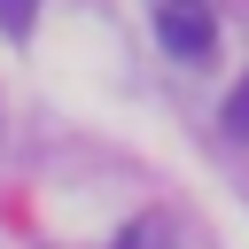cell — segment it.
I'll use <instances>...</instances> for the list:
<instances>
[{"mask_svg": "<svg viewBox=\"0 0 249 249\" xmlns=\"http://www.w3.org/2000/svg\"><path fill=\"white\" fill-rule=\"evenodd\" d=\"M156 39L179 54V62H202L218 47V16L202 0H156Z\"/></svg>", "mask_w": 249, "mask_h": 249, "instance_id": "obj_1", "label": "cell"}, {"mask_svg": "<svg viewBox=\"0 0 249 249\" xmlns=\"http://www.w3.org/2000/svg\"><path fill=\"white\" fill-rule=\"evenodd\" d=\"M226 132H233V140H249V78H241V86H233V101H226Z\"/></svg>", "mask_w": 249, "mask_h": 249, "instance_id": "obj_2", "label": "cell"}, {"mask_svg": "<svg viewBox=\"0 0 249 249\" xmlns=\"http://www.w3.org/2000/svg\"><path fill=\"white\" fill-rule=\"evenodd\" d=\"M31 8L39 0H0V31H31Z\"/></svg>", "mask_w": 249, "mask_h": 249, "instance_id": "obj_3", "label": "cell"}, {"mask_svg": "<svg viewBox=\"0 0 249 249\" xmlns=\"http://www.w3.org/2000/svg\"><path fill=\"white\" fill-rule=\"evenodd\" d=\"M117 249H163V233H156V226H132V233L117 241Z\"/></svg>", "mask_w": 249, "mask_h": 249, "instance_id": "obj_4", "label": "cell"}]
</instances>
